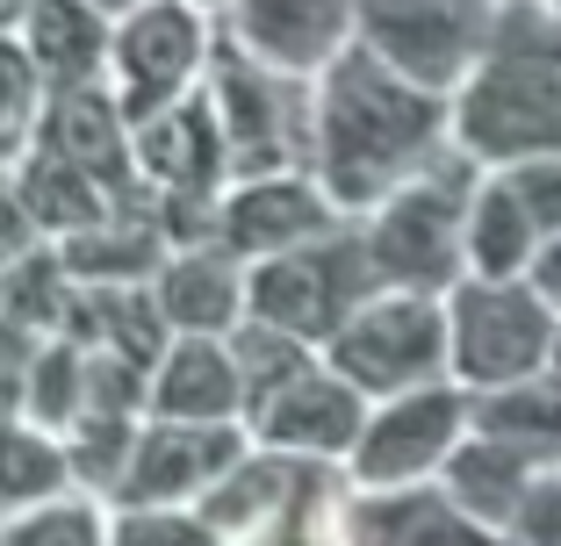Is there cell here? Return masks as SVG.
I'll return each instance as SVG.
<instances>
[{
  "label": "cell",
  "mask_w": 561,
  "mask_h": 546,
  "mask_svg": "<svg viewBox=\"0 0 561 546\" xmlns=\"http://www.w3.org/2000/svg\"><path fill=\"white\" fill-rule=\"evenodd\" d=\"M454 144V101L432 86L403 80L389 58H375L367 44L339 50L317 72V144L310 173L324 181V195L339 209H375L403 181L439 159Z\"/></svg>",
  "instance_id": "cell-1"
},
{
  "label": "cell",
  "mask_w": 561,
  "mask_h": 546,
  "mask_svg": "<svg viewBox=\"0 0 561 546\" xmlns=\"http://www.w3.org/2000/svg\"><path fill=\"white\" fill-rule=\"evenodd\" d=\"M454 144L476 166L561 151V8L504 0L476 72L454 86Z\"/></svg>",
  "instance_id": "cell-2"
},
{
  "label": "cell",
  "mask_w": 561,
  "mask_h": 546,
  "mask_svg": "<svg viewBox=\"0 0 561 546\" xmlns=\"http://www.w3.org/2000/svg\"><path fill=\"white\" fill-rule=\"evenodd\" d=\"M482 166L461 144H446L417 181H403L389 201L367 209V252L381 266V288L446 295L468 274V201Z\"/></svg>",
  "instance_id": "cell-3"
},
{
  "label": "cell",
  "mask_w": 561,
  "mask_h": 546,
  "mask_svg": "<svg viewBox=\"0 0 561 546\" xmlns=\"http://www.w3.org/2000/svg\"><path fill=\"white\" fill-rule=\"evenodd\" d=\"M446 338H454V381L461 388H504L540 367H554L561 310L526 281H490V274H461L446 288Z\"/></svg>",
  "instance_id": "cell-4"
},
{
  "label": "cell",
  "mask_w": 561,
  "mask_h": 546,
  "mask_svg": "<svg viewBox=\"0 0 561 546\" xmlns=\"http://www.w3.org/2000/svg\"><path fill=\"white\" fill-rule=\"evenodd\" d=\"M324 367L360 388L367 403L425 388V381H454V338H446V295H417V288H381L324 338Z\"/></svg>",
  "instance_id": "cell-5"
},
{
  "label": "cell",
  "mask_w": 561,
  "mask_h": 546,
  "mask_svg": "<svg viewBox=\"0 0 561 546\" xmlns=\"http://www.w3.org/2000/svg\"><path fill=\"white\" fill-rule=\"evenodd\" d=\"M367 295H381V266L367 252V231H324L302 237V245L274 252L245 281V310L260 324H280V332L324 346Z\"/></svg>",
  "instance_id": "cell-6"
},
{
  "label": "cell",
  "mask_w": 561,
  "mask_h": 546,
  "mask_svg": "<svg viewBox=\"0 0 561 546\" xmlns=\"http://www.w3.org/2000/svg\"><path fill=\"white\" fill-rule=\"evenodd\" d=\"M216 123H224V151H231L238 181H260V173H296L317 144V94H302L296 72H274L245 50H224L216 58Z\"/></svg>",
  "instance_id": "cell-7"
},
{
  "label": "cell",
  "mask_w": 561,
  "mask_h": 546,
  "mask_svg": "<svg viewBox=\"0 0 561 546\" xmlns=\"http://www.w3.org/2000/svg\"><path fill=\"white\" fill-rule=\"evenodd\" d=\"M496 8L504 0H360V44L403 80L454 101L496 30Z\"/></svg>",
  "instance_id": "cell-8"
},
{
  "label": "cell",
  "mask_w": 561,
  "mask_h": 546,
  "mask_svg": "<svg viewBox=\"0 0 561 546\" xmlns=\"http://www.w3.org/2000/svg\"><path fill=\"white\" fill-rule=\"evenodd\" d=\"M468 439V388L461 381H425L403 396H381V410H367L360 446L346 453L360 489H411L446 467V453Z\"/></svg>",
  "instance_id": "cell-9"
},
{
  "label": "cell",
  "mask_w": 561,
  "mask_h": 546,
  "mask_svg": "<svg viewBox=\"0 0 561 546\" xmlns=\"http://www.w3.org/2000/svg\"><path fill=\"white\" fill-rule=\"evenodd\" d=\"M202 15L195 8H181V0H145V8H130V22H123L116 36H108V58H116V86H123V116H130V130L145 116H159L165 101L187 94V72L202 66Z\"/></svg>",
  "instance_id": "cell-10"
},
{
  "label": "cell",
  "mask_w": 561,
  "mask_h": 546,
  "mask_svg": "<svg viewBox=\"0 0 561 546\" xmlns=\"http://www.w3.org/2000/svg\"><path fill=\"white\" fill-rule=\"evenodd\" d=\"M231 44L274 72H324L360 44V0H231Z\"/></svg>",
  "instance_id": "cell-11"
},
{
  "label": "cell",
  "mask_w": 561,
  "mask_h": 546,
  "mask_svg": "<svg viewBox=\"0 0 561 546\" xmlns=\"http://www.w3.org/2000/svg\"><path fill=\"white\" fill-rule=\"evenodd\" d=\"M339 201L324 195V181H302V173H260V181H238V195L216 201V237L238 252V259H274V252L302 245V237L339 231Z\"/></svg>",
  "instance_id": "cell-12"
},
{
  "label": "cell",
  "mask_w": 561,
  "mask_h": 546,
  "mask_svg": "<svg viewBox=\"0 0 561 546\" xmlns=\"http://www.w3.org/2000/svg\"><path fill=\"white\" fill-rule=\"evenodd\" d=\"M252 431H260L274 453H302V461H346L367 431V396L353 388L339 367H310L296 374L280 396H266L252 410Z\"/></svg>",
  "instance_id": "cell-13"
},
{
  "label": "cell",
  "mask_w": 561,
  "mask_h": 546,
  "mask_svg": "<svg viewBox=\"0 0 561 546\" xmlns=\"http://www.w3.org/2000/svg\"><path fill=\"white\" fill-rule=\"evenodd\" d=\"M238 461H245V439H238L231 417H216V425H202V417H165V425H151L145 439H137L123 497L130 503H173V497H187V489H202V481H224Z\"/></svg>",
  "instance_id": "cell-14"
},
{
  "label": "cell",
  "mask_w": 561,
  "mask_h": 546,
  "mask_svg": "<svg viewBox=\"0 0 561 546\" xmlns=\"http://www.w3.org/2000/svg\"><path fill=\"white\" fill-rule=\"evenodd\" d=\"M44 151L72 159L80 173H94L108 195H130V116H123L116 94H101L94 80H72L44 101Z\"/></svg>",
  "instance_id": "cell-15"
},
{
  "label": "cell",
  "mask_w": 561,
  "mask_h": 546,
  "mask_svg": "<svg viewBox=\"0 0 561 546\" xmlns=\"http://www.w3.org/2000/svg\"><path fill=\"white\" fill-rule=\"evenodd\" d=\"M137 166L151 181H165L173 195H209L224 173H231V151H224V123H216V101H165L159 116L137 123Z\"/></svg>",
  "instance_id": "cell-16"
},
{
  "label": "cell",
  "mask_w": 561,
  "mask_h": 546,
  "mask_svg": "<svg viewBox=\"0 0 561 546\" xmlns=\"http://www.w3.org/2000/svg\"><path fill=\"white\" fill-rule=\"evenodd\" d=\"M353 546H512L496 525L468 518L446 489H367L353 511Z\"/></svg>",
  "instance_id": "cell-17"
},
{
  "label": "cell",
  "mask_w": 561,
  "mask_h": 546,
  "mask_svg": "<svg viewBox=\"0 0 561 546\" xmlns=\"http://www.w3.org/2000/svg\"><path fill=\"white\" fill-rule=\"evenodd\" d=\"M540 475H547V467L533 461V453L504 446V439H490V431H468L461 446L446 453L439 489L461 503L468 518H482V525H496L504 539H512V518H518V503H526V489Z\"/></svg>",
  "instance_id": "cell-18"
},
{
  "label": "cell",
  "mask_w": 561,
  "mask_h": 546,
  "mask_svg": "<svg viewBox=\"0 0 561 546\" xmlns=\"http://www.w3.org/2000/svg\"><path fill=\"white\" fill-rule=\"evenodd\" d=\"M468 431H490L540 467H561V367H540L504 388H468Z\"/></svg>",
  "instance_id": "cell-19"
},
{
  "label": "cell",
  "mask_w": 561,
  "mask_h": 546,
  "mask_svg": "<svg viewBox=\"0 0 561 546\" xmlns=\"http://www.w3.org/2000/svg\"><path fill=\"white\" fill-rule=\"evenodd\" d=\"M151 403H159V417H202V425H216V417L245 410V374H238V360L224 346H209V332H187L159 360Z\"/></svg>",
  "instance_id": "cell-20"
},
{
  "label": "cell",
  "mask_w": 561,
  "mask_h": 546,
  "mask_svg": "<svg viewBox=\"0 0 561 546\" xmlns=\"http://www.w3.org/2000/svg\"><path fill=\"white\" fill-rule=\"evenodd\" d=\"M533 252H540V223L518 201V187L496 166H482L476 201H468V274H490V281H512L526 274Z\"/></svg>",
  "instance_id": "cell-21"
},
{
  "label": "cell",
  "mask_w": 561,
  "mask_h": 546,
  "mask_svg": "<svg viewBox=\"0 0 561 546\" xmlns=\"http://www.w3.org/2000/svg\"><path fill=\"white\" fill-rule=\"evenodd\" d=\"M159 310L173 332H224L238 310H245V274H238V252H181L159 281Z\"/></svg>",
  "instance_id": "cell-22"
},
{
  "label": "cell",
  "mask_w": 561,
  "mask_h": 546,
  "mask_svg": "<svg viewBox=\"0 0 561 546\" xmlns=\"http://www.w3.org/2000/svg\"><path fill=\"white\" fill-rule=\"evenodd\" d=\"M30 58H36V66H44L58 86L94 80L101 58H108L101 8H87V0H30Z\"/></svg>",
  "instance_id": "cell-23"
},
{
  "label": "cell",
  "mask_w": 561,
  "mask_h": 546,
  "mask_svg": "<svg viewBox=\"0 0 561 546\" xmlns=\"http://www.w3.org/2000/svg\"><path fill=\"white\" fill-rule=\"evenodd\" d=\"M22 195H30V209H36V223L44 231H87V223H101V216H116L108 209V187L94 181V173H80L72 159H58V151H44L36 144V159H30V173H22Z\"/></svg>",
  "instance_id": "cell-24"
},
{
  "label": "cell",
  "mask_w": 561,
  "mask_h": 546,
  "mask_svg": "<svg viewBox=\"0 0 561 546\" xmlns=\"http://www.w3.org/2000/svg\"><path fill=\"white\" fill-rule=\"evenodd\" d=\"M66 266L80 281H137L145 266H159V231L130 223V209H116V216H101V223L66 237Z\"/></svg>",
  "instance_id": "cell-25"
},
{
  "label": "cell",
  "mask_w": 561,
  "mask_h": 546,
  "mask_svg": "<svg viewBox=\"0 0 561 546\" xmlns=\"http://www.w3.org/2000/svg\"><path fill=\"white\" fill-rule=\"evenodd\" d=\"M66 475H72V453H58L44 431L0 425V503H8V511H30V503H44Z\"/></svg>",
  "instance_id": "cell-26"
},
{
  "label": "cell",
  "mask_w": 561,
  "mask_h": 546,
  "mask_svg": "<svg viewBox=\"0 0 561 546\" xmlns=\"http://www.w3.org/2000/svg\"><path fill=\"white\" fill-rule=\"evenodd\" d=\"M310 338H296V332H280V324H260L252 316L245 332H238V374H245V417L260 410L266 396H280L296 374H310Z\"/></svg>",
  "instance_id": "cell-27"
},
{
  "label": "cell",
  "mask_w": 561,
  "mask_h": 546,
  "mask_svg": "<svg viewBox=\"0 0 561 546\" xmlns=\"http://www.w3.org/2000/svg\"><path fill=\"white\" fill-rule=\"evenodd\" d=\"M310 475H296L288 461H252V467H231V475L216 481L209 497V525H260L266 511H280V503L296 497Z\"/></svg>",
  "instance_id": "cell-28"
},
{
  "label": "cell",
  "mask_w": 561,
  "mask_h": 546,
  "mask_svg": "<svg viewBox=\"0 0 561 546\" xmlns=\"http://www.w3.org/2000/svg\"><path fill=\"white\" fill-rule=\"evenodd\" d=\"M94 310L108 316V324H101L108 352H123V360H137V367H159L165 360V310H159V302H145V295H130V281H108L94 295Z\"/></svg>",
  "instance_id": "cell-29"
},
{
  "label": "cell",
  "mask_w": 561,
  "mask_h": 546,
  "mask_svg": "<svg viewBox=\"0 0 561 546\" xmlns=\"http://www.w3.org/2000/svg\"><path fill=\"white\" fill-rule=\"evenodd\" d=\"M30 417L36 425H80L87 417V367L72 346H44L30 367Z\"/></svg>",
  "instance_id": "cell-30"
},
{
  "label": "cell",
  "mask_w": 561,
  "mask_h": 546,
  "mask_svg": "<svg viewBox=\"0 0 561 546\" xmlns=\"http://www.w3.org/2000/svg\"><path fill=\"white\" fill-rule=\"evenodd\" d=\"M36 58L22 44H8L0 36V159H15L22 151V137L44 123V94H36Z\"/></svg>",
  "instance_id": "cell-31"
},
{
  "label": "cell",
  "mask_w": 561,
  "mask_h": 546,
  "mask_svg": "<svg viewBox=\"0 0 561 546\" xmlns=\"http://www.w3.org/2000/svg\"><path fill=\"white\" fill-rule=\"evenodd\" d=\"M130 453H137L130 410H87L80 439H72V467H80L87 481H123L130 475Z\"/></svg>",
  "instance_id": "cell-32"
},
{
  "label": "cell",
  "mask_w": 561,
  "mask_h": 546,
  "mask_svg": "<svg viewBox=\"0 0 561 546\" xmlns=\"http://www.w3.org/2000/svg\"><path fill=\"white\" fill-rule=\"evenodd\" d=\"M496 173L518 187V201L533 209L540 237H554L561 231V151H540V159H518V166H496Z\"/></svg>",
  "instance_id": "cell-33"
},
{
  "label": "cell",
  "mask_w": 561,
  "mask_h": 546,
  "mask_svg": "<svg viewBox=\"0 0 561 546\" xmlns=\"http://www.w3.org/2000/svg\"><path fill=\"white\" fill-rule=\"evenodd\" d=\"M116 546H209V518L187 525V518H165L159 503H137V518H123Z\"/></svg>",
  "instance_id": "cell-34"
},
{
  "label": "cell",
  "mask_w": 561,
  "mask_h": 546,
  "mask_svg": "<svg viewBox=\"0 0 561 546\" xmlns=\"http://www.w3.org/2000/svg\"><path fill=\"white\" fill-rule=\"evenodd\" d=\"M8 546H101V532L87 511H36L8 532Z\"/></svg>",
  "instance_id": "cell-35"
},
{
  "label": "cell",
  "mask_w": 561,
  "mask_h": 546,
  "mask_svg": "<svg viewBox=\"0 0 561 546\" xmlns=\"http://www.w3.org/2000/svg\"><path fill=\"white\" fill-rule=\"evenodd\" d=\"M30 237H36V209H30V195H22V181H15V187L0 181V266H15L22 252H30Z\"/></svg>",
  "instance_id": "cell-36"
},
{
  "label": "cell",
  "mask_w": 561,
  "mask_h": 546,
  "mask_svg": "<svg viewBox=\"0 0 561 546\" xmlns=\"http://www.w3.org/2000/svg\"><path fill=\"white\" fill-rule=\"evenodd\" d=\"M526 281L561 310V231H554V237H540V252H533V266H526Z\"/></svg>",
  "instance_id": "cell-37"
},
{
  "label": "cell",
  "mask_w": 561,
  "mask_h": 546,
  "mask_svg": "<svg viewBox=\"0 0 561 546\" xmlns=\"http://www.w3.org/2000/svg\"><path fill=\"white\" fill-rule=\"evenodd\" d=\"M22 15H30V0H0V36L15 30V22H22Z\"/></svg>",
  "instance_id": "cell-38"
},
{
  "label": "cell",
  "mask_w": 561,
  "mask_h": 546,
  "mask_svg": "<svg viewBox=\"0 0 561 546\" xmlns=\"http://www.w3.org/2000/svg\"><path fill=\"white\" fill-rule=\"evenodd\" d=\"M87 8H101V15H130V8H145V0H87Z\"/></svg>",
  "instance_id": "cell-39"
},
{
  "label": "cell",
  "mask_w": 561,
  "mask_h": 546,
  "mask_svg": "<svg viewBox=\"0 0 561 546\" xmlns=\"http://www.w3.org/2000/svg\"><path fill=\"white\" fill-rule=\"evenodd\" d=\"M554 367H561V338H554Z\"/></svg>",
  "instance_id": "cell-40"
},
{
  "label": "cell",
  "mask_w": 561,
  "mask_h": 546,
  "mask_svg": "<svg viewBox=\"0 0 561 546\" xmlns=\"http://www.w3.org/2000/svg\"><path fill=\"white\" fill-rule=\"evenodd\" d=\"M202 8H209V0H202Z\"/></svg>",
  "instance_id": "cell-41"
},
{
  "label": "cell",
  "mask_w": 561,
  "mask_h": 546,
  "mask_svg": "<svg viewBox=\"0 0 561 546\" xmlns=\"http://www.w3.org/2000/svg\"><path fill=\"white\" fill-rule=\"evenodd\" d=\"M554 8H561V0H554Z\"/></svg>",
  "instance_id": "cell-42"
}]
</instances>
